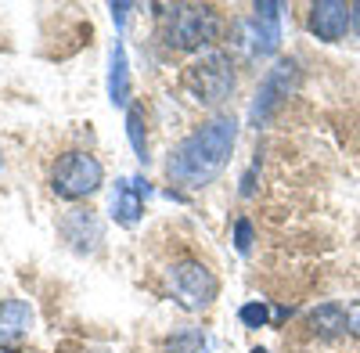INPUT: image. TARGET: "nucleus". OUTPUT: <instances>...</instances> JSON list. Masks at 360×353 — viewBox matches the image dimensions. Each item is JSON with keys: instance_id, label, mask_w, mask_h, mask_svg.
<instances>
[{"instance_id": "16", "label": "nucleus", "mask_w": 360, "mask_h": 353, "mask_svg": "<svg viewBox=\"0 0 360 353\" xmlns=\"http://www.w3.org/2000/svg\"><path fill=\"white\" fill-rule=\"evenodd\" d=\"M270 317H274V314H270L266 303H259V300H252V303H245L242 310H238V321H242L245 328H266Z\"/></svg>"}, {"instance_id": "8", "label": "nucleus", "mask_w": 360, "mask_h": 353, "mask_svg": "<svg viewBox=\"0 0 360 353\" xmlns=\"http://www.w3.org/2000/svg\"><path fill=\"white\" fill-rule=\"evenodd\" d=\"M148 195H152V188H148L144 176H123V181H115V188L108 195V217L119 227H137Z\"/></svg>"}, {"instance_id": "15", "label": "nucleus", "mask_w": 360, "mask_h": 353, "mask_svg": "<svg viewBox=\"0 0 360 353\" xmlns=\"http://www.w3.org/2000/svg\"><path fill=\"white\" fill-rule=\"evenodd\" d=\"M202 346H205V335L198 328H180V332H173L166 339L162 353H198Z\"/></svg>"}, {"instance_id": "19", "label": "nucleus", "mask_w": 360, "mask_h": 353, "mask_svg": "<svg viewBox=\"0 0 360 353\" xmlns=\"http://www.w3.org/2000/svg\"><path fill=\"white\" fill-rule=\"evenodd\" d=\"M108 11H112V22H115V29H123L127 25V18H130V11H134V4H108Z\"/></svg>"}, {"instance_id": "1", "label": "nucleus", "mask_w": 360, "mask_h": 353, "mask_svg": "<svg viewBox=\"0 0 360 353\" xmlns=\"http://www.w3.org/2000/svg\"><path fill=\"white\" fill-rule=\"evenodd\" d=\"M234 141H238V123L231 115H217V120L202 123L180 144H173V152L166 159V176L180 188L213 184L224 173V166L231 162Z\"/></svg>"}, {"instance_id": "4", "label": "nucleus", "mask_w": 360, "mask_h": 353, "mask_svg": "<svg viewBox=\"0 0 360 353\" xmlns=\"http://www.w3.org/2000/svg\"><path fill=\"white\" fill-rule=\"evenodd\" d=\"M105 184V169L90 152H65L51 166V191L65 202L90 198Z\"/></svg>"}, {"instance_id": "18", "label": "nucleus", "mask_w": 360, "mask_h": 353, "mask_svg": "<svg viewBox=\"0 0 360 353\" xmlns=\"http://www.w3.org/2000/svg\"><path fill=\"white\" fill-rule=\"evenodd\" d=\"M346 332L360 335V300H353V303L346 307Z\"/></svg>"}, {"instance_id": "13", "label": "nucleus", "mask_w": 360, "mask_h": 353, "mask_svg": "<svg viewBox=\"0 0 360 353\" xmlns=\"http://www.w3.org/2000/svg\"><path fill=\"white\" fill-rule=\"evenodd\" d=\"M307 328L317 339H335L346 332V307L342 303H321L307 314Z\"/></svg>"}, {"instance_id": "24", "label": "nucleus", "mask_w": 360, "mask_h": 353, "mask_svg": "<svg viewBox=\"0 0 360 353\" xmlns=\"http://www.w3.org/2000/svg\"><path fill=\"white\" fill-rule=\"evenodd\" d=\"M0 166H4V159H0Z\"/></svg>"}, {"instance_id": "20", "label": "nucleus", "mask_w": 360, "mask_h": 353, "mask_svg": "<svg viewBox=\"0 0 360 353\" xmlns=\"http://www.w3.org/2000/svg\"><path fill=\"white\" fill-rule=\"evenodd\" d=\"M256 173H259V166H252V169L242 176V188H238V195H242V198H249V195L256 191Z\"/></svg>"}, {"instance_id": "22", "label": "nucleus", "mask_w": 360, "mask_h": 353, "mask_svg": "<svg viewBox=\"0 0 360 353\" xmlns=\"http://www.w3.org/2000/svg\"><path fill=\"white\" fill-rule=\"evenodd\" d=\"M252 353H270V349H263V346H256V349H252Z\"/></svg>"}, {"instance_id": "3", "label": "nucleus", "mask_w": 360, "mask_h": 353, "mask_svg": "<svg viewBox=\"0 0 360 353\" xmlns=\"http://www.w3.org/2000/svg\"><path fill=\"white\" fill-rule=\"evenodd\" d=\"M184 91L191 94V101L217 108L234 94V62L224 51H205L184 69Z\"/></svg>"}, {"instance_id": "5", "label": "nucleus", "mask_w": 360, "mask_h": 353, "mask_svg": "<svg viewBox=\"0 0 360 353\" xmlns=\"http://www.w3.org/2000/svg\"><path fill=\"white\" fill-rule=\"evenodd\" d=\"M299 83H303V69H299L295 58H281V62H274V69H266L259 91L252 98V108H249L252 127H266L274 120V112L299 91Z\"/></svg>"}, {"instance_id": "14", "label": "nucleus", "mask_w": 360, "mask_h": 353, "mask_svg": "<svg viewBox=\"0 0 360 353\" xmlns=\"http://www.w3.org/2000/svg\"><path fill=\"white\" fill-rule=\"evenodd\" d=\"M127 134H130V144H134V155L141 166L152 162V155H148V134H144V112L141 108H127Z\"/></svg>"}, {"instance_id": "12", "label": "nucleus", "mask_w": 360, "mask_h": 353, "mask_svg": "<svg viewBox=\"0 0 360 353\" xmlns=\"http://www.w3.org/2000/svg\"><path fill=\"white\" fill-rule=\"evenodd\" d=\"M108 101L115 108H130V62L123 40H115L108 51Z\"/></svg>"}, {"instance_id": "17", "label": "nucleus", "mask_w": 360, "mask_h": 353, "mask_svg": "<svg viewBox=\"0 0 360 353\" xmlns=\"http://www.w3.org/2000/svg\"><path fill=\"white\" fill-rule=\"evenodd\" d=\"M252 242H256V231H252V220H245V217H238V220H234V249L242 252V256H249V252H252Z\"/></svg>"}, {"instance_id": "9", "label": "nucleus", "mask_w": 360, "mask_h": 353, "mask_svg": "<svg viewBox=\"0 0 360 353\" xmlns=\"http://www.w3.org/2000/svg\"><path fill=\"white\" fill-rule=\"evenodd\" d=\"M33 307L29 300H4L0 303V349L4 353H22L29 335H33Z\"/></svg>"}, {"instance_id": "11", "label": "nucleus", "mask_w": 360, "mask_h": 353, "mask_svg": "<svg viewBox=\"0 0 360 353\" xmlns=\"http://www.w3.org/2000/svg\"><path fill=\"white\" fill-rule=\"evenodd\" d=\"M62 238L76 249V252H94L98 249V242L105 238V227H101V220L90 213V210H69L65 217H62Z\"/></svg>"}, {"instance_id": "2", "label": "nucleus", "mask_w": 360, "mask_h": 353, "mask_svg": "<svg viewBox=\"0 0 360 353\" xmlns=\"http://www.w3.org/2000/svg\"><path fill=\"white\" fill-rule=\"evenodd\" d=\"M220 15L209 4H176L166 8V22H162V40L173 51H202L213 40H220Z\"/></svg>"}, {"instance_id": "10", "label": "nucleus", "mask_w": 360, "mask_h": 353, "mask_svg": "<svg viewBox=\"0 0 360 353\" xmlns=\"http://www.w3.org/2000/svg\"><path fill=\"white\" fill-rule=\"evenodd\" d=\"M349 15H353V4H346V0H317V4H310V33L324 44H339L346 33H349Z\"/></svg>"}, {"instance_id": "23", "label": "nucleus", "mask_w": 360, "mask_h": 353, "mask_svg": "<svg viewBox=\"0 0 360 353\" xmlns=\"http://www.w3.org/2000/svg\"><path fill=\"white\" fill-rule=\"evenodd\" d=\"M79 353H94V349H79Z\"/></svg>"}, {"instance_id": "21", "label": "nucleus", "mask_w": 360, "mask_h": 353, "mask_svg": "<svg viewBox=\"0 0 360 353\" xmlns=\"http://www.w3.org/2000/svg\"><path fill=\"white\" fill-rule=\"evenodd\" d=\"M349 25L356 29V37H360V0H356V4H353V15H349Z\"/></svg>"}, {"instance_id": "7", "label": "nucleus", "mask_w": 360, "mask_h": 353, "mask_svg": "<svg viewBox=\"0 0 360 353\" xmlns=\"http://www.w3.org/2000/svg\"><path fill=\"white\" fill-rule=\"evenodd\" d=\"M281 22H285V4H278V0H259V4H252V18H249L252 58H270L281 47Z\"/></svg>"}, {"instance_id": "6", "label": "nucleus", "mask_w": 360, "mask_h": 353, "mask_svg": "<svg viewBox=\"0 0 360 353\" xmlns=\"http://www.w3.org/2000/svg\"><path fill=\"white\" fill-rule=\"evenodd\" d=\"M169 296L176 300V307H184L191 314L205 310L220 296V281L217 274L198 259H180L169 267Z\"/></svg>"}]
</instances>
